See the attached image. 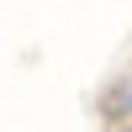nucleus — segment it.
Returning a JSON list of instances; mask_svg holds the SVG:
<instances>
[{"instance_id": "f257e3e1", "label": "nucleus", "mask_w": 132, "mask_h": 132, "mask_svg": "<svg viewBox=\"0 0 132 132\" xmlns=\"http://www.w3.org/2000/svg\"><path fill=\"white\" fill-rule=\"evenodd\" d=\"M127 132H132V127H127Z\"/></svg>"}]
</instances>
